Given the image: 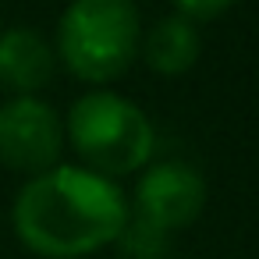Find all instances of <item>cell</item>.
<instances>
[{
    "label": "cell",
    "mask_w": 259,
    "mask_h": 259,
    "mask_svg": "<svg viewBox=\"0 0 259 259\" xmlns=\"http://www.w3.org/2000/svg\"><path fill=\"white\" fill-rule=\"evenodd\" d=\"M124 192L89 167H50L15 199L11 224L22 245L43 259H82L117 241L128 224Z\"/></svg>",
    "instance_id": "6da1fadb"
},
{
    "label": "cell",
    "mask_w": 259,
    "mask_h": 259,
    "mask_svg": "<svg viewBox=\"0 0 259 259\" xmlns=\"http://www.w3.org/2000/svg\"><path fill=\"white\" fill-rule=\"evenodd\" d=\"M142 43L135 0H71L57 25V50L68 71L103 85L121 78Z\"/></svg>",
    "instance_id": "7a4b0ae2"
},
{
    "label": "cell",
    "mask_w": 259,
    "mask_h": 259,
    "mask_svg": "<svg viewBox=\"0 0 259 259\" xmlns=\"http://www.w3.org/2000/svg\"><path fill=\"white\" fill-rule=\"evenodd\" d=\"M68 139L75 153L100 178H121L149 163L156 135L153 121L132 100L96 89L82 96L68 114Z\"/></svg>",
    "instance_id": "3957f363"
},
{
    "label": "cell",
    "mask_w": 259,
    "mask_h": 259,
    "mask_svg": "<svg viewBox=\"0 0 259 259\" xmlns=\"http://www.w3.org/2000/svg\"><path fill=\"white\" fill-rule=\"evenodd\" d=\"M64 149V124L50 103L36 96H15L0 107V160L11 170L43 174L57 167Z\"/></svg>",
    "instance_id": "277c9868"
},
{
    "label": "cell",
    "mask_w": 259,
    "mask_h": 259,
    "mask_svg": "<svg viewBox=\"0 0 259 259\" xmlns=\"http://www.w3.org/2000/svg\"><path fill=\"white\" fill-rule=\"evenodd\" d=\"M206 209V181L188 163H156L135 185V217L160 231H178L199 220Z\"/></svg>",
    "instance_id": "5b68a950"
},
{
    "label": "cell",
    "mask_w": 259,
    "mask_h": 259,
    "mask_svg": "<svg viewBox=\"0 0 259 259\" xmlns=\"http://www.w3.org/2000/svg\"><path fill=\"white\" fill-rule=\"evenodd\" d=\"M54 78V50L32 29H8L0 32V85L32 96Z\"/></svg>",
    "instance_id": "8992f818"
},
{
    "label": "cell",
    "mask_w": 259,
    "mask_h": 259,
    "mask_svg": "<svg viewBox=\"0 0 259 259\" xmlns=\"http://www.w3.org/2000/svg\"><path fill=\"white\" fill-rule=\"evenodd\" d=\"M146 64L163 75V78H174V75H185L195 61H199V50H202V39H199V29L181 18V15H167L160 18L149 36L139 43Z\"/></svg>",
    "instance_id": "52a82bcc"
},
{
    "label": "cell",
    "mask_w": 259,
    "mask_h": 259,
    "mask_svg": "<svg viewBox=\"0 0 259 259\" xmlns=\"http://www.w3.org/2000/svg\"><path fill=\"white\" fill-rule=\"evenodd\" d=\"M117 241L132 259H160L167 252V231H160L156 224H149L135 213H128V224L117 234Z\"/></svg>",
    "instance_id": "ba28073f"
},
{
    "label": "cell",
    "mask_w": 259,
    "mask_h": 259,
    "mask_svg": "<svg viewBox=\"0 0 259 259\" xmlns=\"http://www.w3.org/2000/svg\"><path fill=\"white\" fill-rule=\"evenodd\" d=\"M170 4L188 22H209V18H220L234 0H170Z\"/></svg>",
    "instance_id": "9c48e42d"
}]
</instances>
